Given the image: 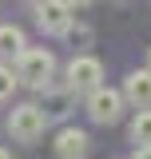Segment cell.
<instances>
[{"label":"cell","instance_id":"obj_1","mask_svg":"<svg viewBox=\"0 0 151 159\" xmlns=\"http://www.w3.org/2000/svg\"><path fill=\"white\" fill-rule=\"evenodd\" d=\"M12 72H16L20 84H32V88H48L52 84V72H56V60L48 48H20L12 56Z\"/></svg>","mask_w":151,"mask_h":159},{"label":"cell","instance_id":"obj_2","mask_svg":"<svg viewBox=\"0 0 151 159\" xmlns=\"http://www.w3.org/2000/svg\"><path fill=\"white\" fill-rule=\"evenodd\" d=\"M44 127H48V107H40V103H20L8 116V135L16 143H36Z\"/></svg>","mask_w":151,"mask_h":159},{"label":"cell","instance_id":"obj_3","mask_svg":"<svg viewBox=\"0 0 151 159\" xmlns=\"http://www.w3.org/2000/svg\"><path fill=\"white\" fill-rule=\"evenodd\" d=\"M72 20H76V8L68 0H40L36 4V28L44 36H68Z\"/></svg>","mask_w":151,"mask_h":159},{"label":"cell","instance_id":"obj_4","mask_svg":"<svg viewBox=\"0 0 151 159\" xmlns=\"http://www.w3.org/2000/svg\"><path fill=\"white\" fill-rule=\"evenodd\" d=\"M99 84H103V64L95 56H76L72 64H68V92H72V96H88Z\"/></svg>","mask_w":151,"mask_h":159},{"label":"cell","instance_id":"obj_5","mask_svg":"<svg viewBox=\"0 0 151 159\" xmlns=\"http://www.w3.org/2000/svg\"><path fill=\"white\" fill-rule=\"evenodd\" d=\"M119 111H123V92H115L108 84H99V88L88 92V116H92L95 123H115Z\"/></svg>","mask_w":151,"mask_h":159},{"label":"cell","instance_id":"obj_6","mask_svg":"<svg viewBox=\"0 0 151 159\" xmlns=\"http://www.w3.org/2000/svg\"><path fill=\"white\" fill-rule=\"evenodd\" d=\"M123 99L135 107H151V68H139L123 80Z\"/></svg>","mask_w":151,"mask_h":159},{"label":"cell","instance_id":"obj_7","mask_svg":"<svg viewBox=\"0 0 151 159\" xmlns=\"http://www.w3.org/2000/svg\"><path fill=\"white\" fill-rule=\"evenodd\" d=\"M84 155H88V131L64 127L56 135V159H84Z\"/></svg>","mask_w":151,"mask_h":159},{"label":"cell","instance_id":"obj_8","mask_svg":"<svg viewBox=\"0 0 151 159\" xmlns=\"http://www.w3.org/2000/svg\"><path fill=\"white\" fill-rule=\"evenodd\" d=\"M24 48V32L16 24H0V56H16Z\"/></svg>","mask_w":151,"mask_h":159},{"label":"cell","instance_id":"obj_9","mask_svg":"<svg viewBox=\"0 0 151 159\" xmlns=\"http://www.w3.org/2000/svg\"><path fill=\"white\" fill-rule=\"evenodd\" d=\"M131 139H135V143H151V107H139V111H135Z\"/></svg>","mask_w":151,"mask_h":159},{"label":"cell","instance_id":"obj_10","mask_svg":"<svg viewBox=\"0 0 151 159\" xmlns=\"http://www.w3.org/2000/svg\"><path fill=\"white\" fill-rule=\"evenodd\" d=\"M16 72H12V68H4V64H0V103H4V99H12V92H16Z\"/></svg>","mask_w":151,"mask_h":159},{"label":"cell","instance_id":"obj_11","mask_svg":"<svg viewBox=\"0 0 151 159\" xmlns=\"http://www.w3.org/2000/svg\"><path fill=\"white\" fill-rule=\"evenodd\" d=\"M131 159H151V143H135V155Z\"/></svg>","mask_w":151,"mask_h":159},{"label":"cell","instance_id":"obj_12","mask_svg":"<svg viewBox=\"0 0 151 159\" xmlns=\"http://www.w3.org/2000/svg\"><path fill=\"white\" fill-rule=\"evenodd\" d=\"M72 8H88V4H95V0H68Z\"/></svg>","mask_w":151,"mask_h":159},{"label":"cell","instance_id":"obj_13","mask_svg":"<svg viewBox=\"0 0 151 159\" xmlns=\"http://www.w3.org/2000/svg\"><path fill=\"white\" fill-rule=\"evenodd\" d=\"M0 159H12V155H8V151H4V147H0Z\"/></svg>","mask_w":151,"mask_h":159},{"label":"cell","instance_id":"obj_14","mask_svg":"<svg viewBox=\"0 0 151 159\" xmlns=\"http://www.w3.org/2000/svg\"><path fill=\"white\" fill-rule=\"evenodd\" d=\"M147 68H151V48H147Z\"/></svg>","mask_w":151,"mask_h":159},{"label":"cell","instance_id":"obj_15","mask_svg":"<svg viewBox=\"0 0 151 159\" xmlns=\"http://www.w3.org/2000/svg\"><path fill=\"white\" fill-rule=\"evenodd\" d=\"M32 4H40V0H32Z\"/></svg>","mask_w":151,"mask_h":159}]
</instances>
